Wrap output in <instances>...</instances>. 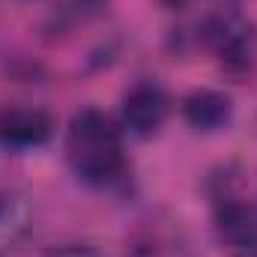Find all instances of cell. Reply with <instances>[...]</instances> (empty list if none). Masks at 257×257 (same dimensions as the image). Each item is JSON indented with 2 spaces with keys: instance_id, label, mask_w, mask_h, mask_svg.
Wrapping results in <instances>:
<instances>
[{
  "instance_id": "1",
  "label": "cell",
  "mask_w": 257,
  "mask_h": 257,
  "mask_svg": "<svg viewBox=\"0 0 257 257\" xmlns=\"http://www.w3.org/2000/svg\"><path fill=\"white\" fill-rule=\"evenodd\" d=\"M63 150L72 174L87 186H108L126 168L120 128L96 108H84L72 117Z\"/></svg>"
},
{
  "instance_id": "2",
  "label": "cell",
  "mask_w": 257,
  "mask_h": 257,
  "mask_svg": "<svg viewBox=\"0 0 257 257\" xmlns=\"http://www.w3.org/2000/svg\"><path fill=\"white\" fill-rule=\"evenodd\" d=\"M171 111V99L156 84H135L123 99V123L132 135L150 138L165 126Z\"/></svg>"
},
{
  "instance_id": "3",
  "label": "cell",
  "mask_w": 257,
  "mask_h": 257,
  "mask_svg": "<svg viewBox=\"0 0 257 257\" xmlns=\"http://www.w3.org/2000/svg\"><path fill=\"white\" fill-rule=\"evenodd\" d=\"M54 120L39 108H3L0 111V141L9 147H39L51 138Z\"/></svg>"
},
{
  "instance_id": "4",
  "label": "cell",
  "mask_w": 257,
  "mask_h": 257,
  "mask_svg": "<svg viewBox=\"0 0 257 257\" xmlns=\"http://www.w3.org/2000/svg\"><path fill=\"white\" fill-rule=\"evenodd\" d=\"M230 114H233V102L221 90L203 87V90H194L183 99V117L197 132H215V128L227 126Z\"/></svg>"
},
{
  "instance_id": "5",
  "label": "cell",
  "mask_w": 257,
  "mask_h": 257,
  "mask_svg": "<svg viewBox=\"0 0 257 257\" xmlns=\"http://www.w3.org/2000/svg\"><path fill=\"white\" fill-rule=\"evenodd\" d=\"M218 230H221V239L239 251H251L257 245V218L242 203H224L221 206Z\"/></svg>"
},
{
  "instance_id": "6",
  "label": "cell",
  "mask_w": 257,
  "mask_h": 257,
  "mask_svg": "<svg viewBox=\"0 0 257 257\" xmlns=\"http://www.w3.org/2000/svg\"><path fill=\"white\" fill-rule=\"evenodd\" d=\"M45 257H102V254L96 248H90V245H63V248L48 251Z\"/></svg>"
},
{
  "instance_id": "7",
  "label": "cell",
  "mask_w": 257,
  "mask_h": 257,
  "mask_svg": "<svg viewBox=\"0 0 257 257\" xmlns=\"http://www.w3.org/2000/svg\"><path fill=\"white\" fill-rule=\"evenodd\" d=\"M165 6H171V9H183L186 3H192V0H162Z\"/></svg>"
}]
</instances>
